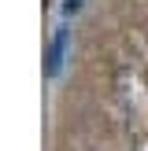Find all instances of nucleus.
I'll return each mask as SVG.
<instances>
[{"label": "nucleus", "instance_id": "1", "mask_svg": "<svg viewBox=\"0 0 148 151\" xmlns=\"http://www.w3.org/2000/svg\"><path fill=\"white\" fill-rule=\"evenodd\" d=\"M67 44H70V29H67V26H59V29H56V37H52V44H48V78H56V74L63 70Z\"/></svg>", "mask_w": 148, "mask_h": 151}, {"label": "nucleus", "instance_id": "2", "mask_svg": "<svg viewBox=\"0 0 148 151\" xmlns=\"http://www.w3.org/2000/svg\"><path fill=\"white\" fill-rule=\"evenodd\" d=\"M78 7H81V0H67V4H63V11H67V15H74Z\"/></svg>", "mask_w": 148, "mask_h": 151}]
</instances>
